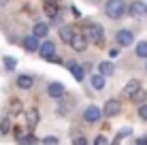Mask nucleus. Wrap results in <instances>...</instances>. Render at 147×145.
<instances>
[{
	"label": "nucleus",
	"instance_id": "f257e3e1",
	"mask_svg": "<svg viewBox=\"0 0 147 145\" xmlns=\"http://www.w3.org/2000/svg\"><path fill=\"white\" fill-rule=\"evenodd\" d=\"M105 7H107L105 11H107V15H109L111 19H119L121 15L128 11V7H126V2H124V0H109V2L105 4Z\"/></svg>",
	"mask_w": 147,
	"mask_h": 145
},
{
	"label": "nucleus",
	"instance_id": "f03ea898",
	"mask_svg": "<svg viewBox=\"0 0 147 145\" xmlns=\"http://www.w3.org/2000/svg\"><path fill=\"white\" fill-rule=\"evenodd\" d=\"M83 36L88 38V41H94V43H102V28L98 26V24H85L83 28Z\"/></svg>",
	"mask_w": 147,
	"mask_h": 145
},
{
	"label": "nucleus",
	"instance_id": "7ed1b4c3",
	"mask_svg": "<svg viewBox=\"0 0 147 145\" xmlns=\"http://www.w3.org/2000/svg\"><path fill=\"white\" fill-rule=\"evenodd\" d=\"M100 117H102V109L96 107V105H90V107L83 111V119H85V122H90V124H96Z\"/></svg>",
	"mask_w": 147,
	"mask_h": 145
},
{
	"label": "nucleus",
	"instance_id": "20e7f679",
	"mask_svg": "<svg viewBox=\"0 0 147 145\" xmlns=\"http://www.w3.org/2000/svg\"><path fill=\"white\" fill-rule=\"evenodd\" d=\"M115 41H117L119 47H128V45L134 43V34L130 32V30H119V32L115 34Z\"/></svg>",
	"mask_w": 147,
	"mask_h": 145
},
{
	"label": "nucleus",
	"instance_id": "39448f33",
	"mask_svg": "<svg viewBox=\"0 0 147 145\" xmlns=\"http://www.w3.org/2000/svg\"><path fill=\"white\" fill-rule=\"evenodd\" d=\"M119 109H121V105H119V100H107L105 103V109H102V115H107V117H113V115H117L119 113Z\"/></svg>",
	"mask_w": 147,
	"mask_h": 145
},
{
	"label": "nucleus",
	"instance_id": "423d86ee",
	"mask_svg": "<svg viewBox=\"0 0 147 145\" xmlns=\"http://www.w3.org/2000/svg\"><path fill=\"white\" fill-rule=\"evenodd\" d=\"M38 53H40V58L49 60L51 56H55V43H53V41H43V45H40V49H38Z\"/></svg>",
	"mask_w": 147,
	"mask_h": 145
},
{
	"label": "nucleus",
	"instance_id": "0eeeda50",
	"mask_svg": "<svg viewBox=\"0 0 147 145\" xmlns=\"http://www.w3.org/2000/svg\"><path fill=\"white\" fill-rule=\"evenodd\" d=\"M75 36H77V34H75V28L73 26H62L60 28V41L62 43H73L75 41Z\"/></svg>",
	"mask_w": 147,
	"mask_h": 145
},
{
	"label": "nucleus",
	"instance_id": "6e6552de",
	"mask_svg": "<svg viewBox=\"0 0 147 145\" xmlns=\"http://www.w3.org/2000/svg\"><path fill=\"white\" fill-rule=\"evenodd\" d=\"M143 13H147V4H143V2L128 4V15H132V17H141Z\"/></svg>",
	"mask_w": 147,
	"mask_h": 145
},
{
	"label": "nucleus",
	"instance_id": "1a4fd4ad",
	"mask_svg": "<svg viewBox=\"0 0 147 145\" xmlns=\"http://www.w3.org/2000/svg\"><path fill=\"white\" fill-rule=\"evenodd\" d=\"M64 92H66V90H64L62 83H49V86H47V94L51 98H62Z\"/></svg>",
	"mask_w": 147,
	"mask_h": 145
},
{
	"label": "nucleus",
	"instance_id": "9d476101",
	"mask_svg": "<svg viewBox=\"0 0 147 145\" xmlns=\"http://www.w3.org/2000/svg\"><path fill=\"white\" fill-rule=\"evenodd\" d=\"M24 49H26V51H38V49H40L38 38L34 36V34H32V36H26V38H24Z\"/></svg>",
	"mask_w": 147,
	"mask_h": 145
},
{
	"label": "nucleus",
	"instance_id": "9b49d317",
	"mask_svg": "<svg viewBox=\"0 0 147 145\" xmlns=\"http://www.w3.org/2000/svg\"><path fill=\"white\" fill-rule=\"evenodd\" d=\"M26 117H28V128L32 130V128L38 124V119H40V113H38V109H28V111H26Z\"/></svg>",
	"mask_w": 147,
	"mask_h": 145
},
{
	"label": "nucleus",
	"instance_id": "f8f14e48",
	"mask_svg": "<svg viewBox=\"0 0 147 145\" xmlns=\"http://www.w3.org/2000/svg\"><path fill=\"white\" fill-rule=\"evenodd\" d=\"M32 86H34L32 75H19V77H17V88H22V90H30Z\"/></svg>",
	"mask_w": 147,
	"mask_h": 145
},
{
	"label": "nucleus",
	"instance_id": "ddd939ff",
	"mask_svg": "<svg viewBox=\"0 0 147 145\" xmlns=\"http://www.w3.org/2000/svg\"><path fill=\"white\" fill-rule=\"evenodd\" d=\"M139 90H141V83L136 81V79H130V81L126 83V88H124V94H126V96H130V98H132L134 94L139 92Z\"/></svg>",
	"mask_w": 147,
	"mask_h": 145
},
{
	"label": "nucleus",
	"instance_id": "4468645a",
	"mask_svg": "<svg viewBox=\"0 0 147 145\" xmlns=\"http://www.w3.org/2000/svg\"><path fill=\"white\" fill-rule=\"evenodd\" d=\"M70 47H73L75 51H83V49L88 47V38H85L83 34H77V36H75V41L70 43Z\"/></svg>",
	"mask_w": 147,
	"mask_h": 145
},
{
	"label": "nucleus",
	"instance_id": "2eb2a0df",
	"mask_svg": "<svg viewBox=\"0 0 147 145\" xmlns=\"http://www.w3.org/2000/svg\"><path fill=\"white\" fill-rule=\"evenodd\" d=\"M98 73L102 75V77H111V75L115 73L113 62H100V64H98Z\"/></svg>",
	"mask_w": 147,
	"mask_h": 145
},
{
	"label": "nucleus",
	"instance_id": "dca6fc26",
	"mask_svg": "<svg viewBox=\"0 0 147 145\" xmlns=\"http://www.w3.org/2000/svg\"><path fill=\"white\" fill-rule=\"evenodd\" d=\"M70 75H73L75 79H77V81H83V77H85V73H83V66H81V64H77V62H73L70 64Z\"/></svg>",
	"mask_w": 147,
	"mask_h": 145
},
{
	"label": "nucleus",
	"instance_id": "f3484780",
	"mask_svg": "<svg viewBox=\"0 0 147 145\" xmlns=\"http://www.w3.org/2000/svg\"><path fill=\"white\" fill-rule=\"evenodd\" d=\"M43 11H45V15H47V17H58V11H60V9H58V4H55V2H45V7H43Z\"/></svg>",
	"mask_w": 147,
	"mask_h": 145
},
{
	"label": "nucleus",
	"instance_id": "a211bd4d",
	"mask_svg": "<svg viewBox=\"0 0 147 145\" xmlns=\"http://www.w3.org/2000/svg\"><path fill=\"white\" fill-rule=\"evenodd\" d=\"M47 32H49L47 24H34V36H36V38H45Z\"/></svg>",
	"mask_w": 147,
	"mask_h": 145
},
{
	"label": "nucleus",
	"instance_id": "6ab92c4d",
	"mask_svg": "<svg viewBox=\"0 0 147 145\" xmlns=\"http://www.w3.org/2000/svg\"><path fill=\"white\" fill-rule=\"evenodd\" d=\"M130 100H132V103H139V107H141V105H147V92H145L143 88H141L139 92H136L134 96L130 98Z\"/></svg>",
	"mask_w": 147,
	"mask_h": 145
},
{
	"label": "nucleus",
	"instance_id": "aec40b11",
	"mask_svg": "<svg viewBox=\"0 0 147 145\" xmlns=\"http://www.w3.org/2000/svg\"><path fill=\"white\" fill-rule=\"evenodd\" d=\"M92 88L94 90H102L105 88V77H102V75H92Z\"/></svg>",
	"mask_w": 147,
	"mask_h": 145
},
{
	"label": "nucleus",
	"instance_id": "412c9836",
	"mask_svg": "<svg viewBox=\"0 0 147 145\" xmlns=\"http://www.w3.org/2000/svg\"><path fill=\"white\" fill-rule=\"evenodd\" d=\"M28 134H30V128H28V130H24L22 126H15V139H17L19 143H24V139H26Z\"/></svg>",
	"mask_w": 147,
	"mask_h": 145
},
{
	"label": "nucleus",
	"instance_id": "4be33fe9",
	"mask_svg": "<svg viewBox=\"0 0 147 145\" xmlns=\"http://www.w3.org/2000/svg\"><path fill=\"white\" fill-rule=\"evenodd\" d=\"M136 58H147V41H141L136 45Z\"/></svg>",
	"mask_w": 147,
	"mask_h": 145
},
{
	"label": "nucleus",
	"instance_id": "5701e85b",
	"mask_svg": "<svg viewBox=\"0 0 147 145\" xmlns=\"http://www.w3.org/2000/svg\"><path fill=\"white\" fill-rule=\"evenodd\" d=\"M9 130H11V122H9V119H2V122H0V134H7Z\"/></svg>",
	"mask_w": 147,
	"mask_h": 145
},
{
	"label": "nucleus",
	"instance_id": "b1692460",
	"mask_svg": "<svg viewBox=\"0 0 147 145\" xmlns=\"http://www.w3.org/2000/svg\"><path fill=\"white\" fill-rule=\"evenodd\" d=\"M15 66H17V62H15L13 58H4V68H7V71H13Z\"/></svg>",
	"mask_w": 147,
	"mask_h": 145
},
{
	"label": "nucleus",
	"instance_id": "393cba45",
	"mask_svg": "<svg viewBox=\"0 0 147 145\" xmlns=\"http://www.w3.org/2000/svg\"><path fill=\"white\" fill-rule=\"evenodd\" d=\"M40 143H43V145H58L60 141H58V139H55V137H45V139H43V141H40Z\"/></svg>",
	"mask_w": 147,
	"mask_h": 145
},
{
	"label": "nucleus",
	"instance_id": "a878e982",
	"mask_svg": "<svg viewBox=\"0 0 147 145\" xmlns=\"http://www.w3.org/2000/svg\"><path fill=\"white\" fill-rule=\"evenodd\" d=\"M36 143H38V141H36V139H34V137H32V132H30L28 137L24 139V143H22V145H36Z\"/></svg>",
	"mask_w": 147,
	"mask_h": 145
},
{
	"label": "nucleus",
	"instance_id": "bb28decb",
	"mask_svg": "<svg viewBox=\"0 0 147 145\" xmlns=\"http://www.w3.org/2000/svg\"><path fill=\"white\" fill-rule=\"evenodd\" d=\"M139 117L147 122V105H141V107H139Z\"/></svg>",
	"mask_w": 147,
	"mask_h": 145
},
{
	"label": "nucleus",
	"instance_id": "cd10ccee",
	"mask_svg": "<svg viewBox=\"0 0 147 145\" xmlns=\"http://www.w3.org/2000/svg\"><path fill=\"white\" fill-rule=\"evenodd\" d=\"M94 145H109V141H107V139H105V137H96Z\"/></svg>",
	"mask_w": 147,
	"mask_h": 145
},
{
	"label": "nucleus",
	"instance_id": "c85d7f7f",
	"mask_svg": "<svg viewBox=\"0 0 147 145\" xmlns=\"http://www.w3.org/2000/svg\"><path fill=\"white\" fill-rule=\"evenodd\" d=\"M73 145H88V141H85L83 137H77V139L73 141Z\"/></svg>",
	"mask_w": 147,
	"mask_h": 145
},
{
	"label": "nucleus",
	"instance_id": "c756f323",
	"mask_svg": "<svg viewBox=\"0 0 147 145\" xmlns=\"http://www.w3.org/2000/svg\"><path fill=\"white\" fill-rule=\"evenodd\" d=\"M126 134H130V128H124V130H119V134H117V141H119L121 137H126ZM117 141H115V143H117Z\"/></svg>",
	"mask_w": 147,
	"mask_h": 145
},
{
	"label": "nucleus",
	"instance_id": "7c9ffc66",
	"mask_svg": "<svg viewBox=\"0 0 147 145\" xmlns=\"http://www.w3.org/2000/svg\"><path fill=\"white\" fill-rule=\"evenodd\" d=\"M49 62H51V64H62V58H58V56H51V58H49Z\"/></svg>",
	"mask_w": 147,
	"mask_h": 145
},
{
	"label": "nucleus",
	"instance_id": "2f4dec72",
	"mask_svg": "<svg viewBox=\"0 0 147 145\" xmlns=\"http://www.w3.org/2000/svg\"><path fill=\"white\" fill-rule=\"evenodd\" d=\"M19 107H22V105H19L17 100H13V113H19V111H22Z\"/></svg>",
	"mask_w": 147,
	"mask_h": 145
},
{
	"label": "nucleus",
	"instance_id": "473e14b6",
	"mask_svg": "<svg viewBox=\"0 0 147 145\" xmlns=\"http://www.w3.org/2000/svg\"><path fill=\"white\" fill-rule=\"evenodd\" d=\"M136 145H147V137H139L136 139Z\"/></svg>",
	"mask_w": 147,
	"mask_h": 145
},
{
	"label": "nucleus",
	"instance_id": "72a5a7b5",
	"mask_svg": "<svg viewBox=\"0 0 147 145\" xmlns=\"http://www.w3.org/2000/svg\"><path fill=\"white\" fill-rule=\"evenodd\" d=\"M117 53H119V49H111V51H109V56H111V58H115Z\"/></svg>",
	"mask_w": 147,
	"mask_h": 145
},
{
	"label": "nucleus",
	"instance_id": "f704fd0d",
	"mask_svg": "<svg viewBox=\"0 0 147 145\" xmlns=\"http://www.w3.org/2000/svg\"><path fill=\"white\" fill-rule=\"evenodd\" d=\"M49 2H51V0H49Z\"/></svg>",
	"mask_w": 147,
	"mask_h": 145
},
{
	"label": "nucleus",
	"instance_id": "c9c22d12",
	"mask_svg": "<svg viewBox=\"0 0 147 145\" xmlns=\"http://www.w3.org/2000/svg\"><path fill=\"white\" fill-rule=\"evenodd\" d=\"M145 15H147V13H145Z\"/></svg>",
	"mask_w": 147,
	"mask_h": 145
}]
</instances>
